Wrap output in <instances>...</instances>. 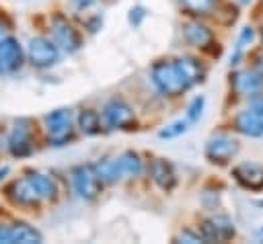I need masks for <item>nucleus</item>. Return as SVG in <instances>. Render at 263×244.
<instances>
[{
    "label": "nucleus",
    "mask_w": 263,
    "mask_h": 244,
    "mask_svg": "<svg viewBox=\"0 0 263 244\" xmlns=\"http://www.w3.org/2000/svg\"><path fill=\"white\" fill-rule=\"evenodd\" d=\"M150 82L166 98L183 96L191 88L175 59H156L150 66Z\"/></svg>",
    "instance_id": "f257e3e1"
},
{
    "label": "nucleus",
    "mask_w": 263,
    "mask_h": 244,
    "mask_svg": "<svg viewBox=\"0 0 263 244\" xmlns=\"http://www.w3.org/2000/svg\"><path fill=\"white\" fill-rule=\"evenodd\" d=\"M41 129L45 133V141L53 148L66 146L74 141L76 135V113L70 107H60L43 115Z\"/></svg>",
    "instance_id": "f03ea898"
},
{
    "label": "nucleus",
    "mask_w": 263,
    "mask_h": 244,
    "mask_svg": "<svg viewBox=\"0 0 263 244\" xmlns=\"http://www.w3.org/2000/svg\"><path fill=\"white\" fill-rule=\"evenodd\" d=\"M35 135L37 127L35 121L29 117H18L10 123V129L6 133V152L12 158H29L35 152Z\"/></svg>",
    "instance_id": "7ed1b4c3"
},
{
    "label": "nucleus",
    "mask_w": 263,
    "mask_h": 244,
    "mask_svg": "<svg viewBox=\"0 0 263 244\" xmlns=\"http://www.w3.org/2000/svg\"><path fill=\"white\" fill-rule=\"evenodd\" d=\"M47 27H49V37L60 45L62 53H76L82 47V35L76 29V25L60 10L51 12L47 18Z\"/></svg>",
    "instance_id": "20e7f679"
},
{
    "label": "nucleus",
    "mask_w": 263,
    "mask_h": 244,
    "mask_svg": "<svg viewBox=\"0 0 263 244\" xmlns=\"http://www.w3.org/2000/svg\"><path fill=\"white\" fill-rule=\"evenodd\" d=\"M27 62L35 68V70H49L60 62L62 49L60 45L47 37V35H35L27 41Z\"/></svg>",
    "instance_id": "39448f33"
},
{
    "label": "nucleus",
    "mask_w": 263,
    "mask_h": 244,
    "mask_svg": "<svg viewBox=\"0 0 263 244\" xmlns=\"http://www.w3.org/2000/svg\"><path fill=\"white\" fill-rule=\"evenodd\" d=\"M101 117H103V123L107 129H113V131H127V129H136V111L134 107L121 98V96H113L109 98L103 109H101Z\"/></svg>",
    "instance_id": "423d86ee"
},
{
    "label": "nucleus",
    "mask_w": 263,
    "mask_h": 244,
    "mask_svg": "<svg viewBox=\"0 0 263 244\" xmlns=\"http://www.w3.org/2000/svg\"><path fill=\"white\" fill-rule=\"evenodd\" d=\"M70 185L78 199L82 201H95L103 191V180L97 174L95 164H76L70 170Z\"/></svg>",
    "instance_id": "0eeeda50"
},
{
    "label": "nucleus",
    "mask_w": 263,
    "mask_h": 244,
    "mask_svg": "<svg viewBox=\"0 0 263 244\" xmlns=\"http://www.w3.org/2000/svg\"><path fill=\"white\" fill-rule=\"evenodd\" d=\"M4 197L14 207H21V209H37V207H41L45 203L27 174H23L18 178H12L6 185L4 187Z\"/></svg>",
    "instance_id": "6e6552de"
},
{
    "label": "nucleus",
    "mask_w": 263,
    "mask_h": 244,
    "mask_svg": "<svg viewBox=\"0 0 263 244\" xmlns=\"http://www.w3.org/2000/svg\"><path fill=\"white\" fill-rule=\"evenodd\" d=\"M27 62V51L23 43L14 37L8 35L0 41V76H12L16 74Z\"/></svg>",
    "instance_id": "1a4fd4ad"
},
{
    "label": "nucleus",
    "mask_w": 263,
    "mask_h": 244,
    "mask_svg": "<svg viewBox=\"0 0 263 244\" xmlns=\"http://www.w3.org/2000/svg\"><path fill=\"white\" fill-rule=\"evenodd\" d=\"M238 150H240V146H238V141H236L232 135H228V133H218V135H212V137L208 139L203 154H205V160H208L210 164L222 166V164H228V162L238 154Z\"/></svg>",
    "instance_id": "9d476101"
},
{
    "label": "nucleus",
    "mask_w": 263,
    "mask_h": 244,
    "mask_svg": "<svg viewBox=\"0 0 263 244\" xmlns=\"http://www.w3.org/2000/svg\"><path fill=\"white\" fill-rule=\"evenodd\" d=\"M230 86L240 98H257L263 90V76L257 70H238L230 76Z\"/></svg>",
    "instance_id": "9b49d317"
},
{
    "label": "nucleus",
    "mask_w": 263,
    "mask_h": 244,
    "mask_svg": "<svg viewBox=\"0 0 263 244\" xmlns=\"http://www.w3.org/2000/svg\"><path fill=\"white\" fill-rule=\"evenodd\" d=\"M25 174L31 178V182L35 185L37 193L41 195V199L45 203H55L62 195V187L55 174L51 172H43V170H25Z\"/></svg>",
    "instance_id": "f8f14e48"
},
{
    "label": "nucleus",
    "mask_w": 263,
    "mask_h": 244,
    "mask_svg": "<svg viewBox=\"0 0 263 244\" xmlns=\"http://www.w3.org/2000/svg\"><path fill=\"white\" fill-rule=\"evenodd\" d=\"M148 176L150 180L164 193H171L177 187V172L175 166L166 158H154L148 166Z\"/></svg>",
    "instance_id": "ddd939ff"
},
{
    "label": "nucleus",
    "mask_w": 263,
    "mask_h": 244,
    "mask_svg": "<svg viewBox=\"0 0 263 244\" xmlns=\"http://www.w3.org/2000/svg\"><path fill=\"white\" fill-rule=\"evenodd\" d=\"M201 236L205 242H220V240H230L236 230L234 223L226 215H212L201 221Z\"/></svg>",
    "instance_id": "4468645a"
},
{
    "label": "nucleus",
    "mask_w": 263,
    "mask_h": 244,
    "mask_svg": "<svg viewBox=\"0 0 263 244\" xmlns=\"http://www.w3.org/2000/svg\"><path fill=\"white\" fill-rule=\"evenodd\" d=\"M232 176L242 189H249V191H255V193L263 191V166L257 164V162L236 164L232 168Z\"/></svg>",
    "instance_id": "2eb2a0df"
},
{
    "label": "nucleus",
    "mask_w": 263,
    "mask_h": 244,
    "mask_svg": "<svg viewBox=\"0 0 263 244\" xmlns=\"http://www.w3.org/2000/svg\"><path fill=\"white\" fill-rule=\"evenodd\" d=\"M181 35H183V39H185L191 47H195V49H208V47L214 43L212 31H210L203 23H199L197 18H191V21L183 23Z\"/></svg>",
    "instance_id": "dca6fc26"
},
{
    "label": "nucleus",
    "mask_w": 263,
    "mask_h": 244,
    "mask_svg": "<svg viewBox=\"0 0 263 244\" xmlns=\"http://www.w3.org/2000/svg\"><path fill=\"white\" fill-rule=\"evenodd\" d=\"M43 242V234L29 221L10 219L8 221V244H39Z\"/></svg>",
    "instance_id": "f3484780"
},
{
    "label": "nucleus",
    "mask_w": 263,
    "mask_h": 244,
    "mask_svg": "<svg viewBox=\"0 0 263 244\" xmlns=\"http://www.w3.org/2000/svg\"><path fill=\"white\" fill-rule=\"evenodd\" d=\"M232 125L238 133H242L247 137H263V115H259L253 109L240 111L232 119Z\"/></svg>",
    "instance_id": "a211bd4d"
},
{
    "label": "nucleus",
    "mask_w": 263,
    "mask_h": 244,
    "mask_svg": "<svg viewBox=\"0 0 263 244\" xmlns=\"http://www.w3.org/2000/svg\"><path fill=\"white\" fill-rule=\"evenodd\" d=\"M76 129L82 135H86V137H95V135L103 133L107 127H105L103 117H101L99 111H95V109H80L76 113Z\"/></svg>",
    "instance_id": "6ab92c4d"
},
{
    "label": "nucleus",
    "mask_w": 263,
    "mask_h": 244,
    "mask_svg": "<svg viewBox=\"0 0 263 244\" xmlns=\"http://www.w3.org/2000/svg\"><path fill=\"white\" fill-rule=\"evenodd\" d=\"M175 62H177L179 70L183 72V76L187 78V82L191 86L201 84L205 80V66L197 57H193V55H179V57H175Z\"/></svg>",
    "instance_id": "aec40b11"
},
{
    "label": "nucleus",
    "mask_w": 263,
    "mask_h": 244,
    "mask_svg": "<svg viewBox=\"0 0 263 244\" xmlns=\"http://www.w3.org/2000/svg\"><path fill=\"white\" fill-rule=\"evenodd\" d=\"M117 158H119V168H121L123 180H136V178H140V174L144 172V160H142V156L138 152L125 150Z\"/></svg>",
    "instance_id": "412c9836"
},
{
    "label": "nucleus",
    "mask_w": 263,
    "mask_h": 244,
    "mask_svg": "<svg viewBox=\"0 0 263 244\" xmlns=\"http://www.w3.org/2000/svg\"><path fill=\"white\" fill-rule=\"evenodd\" d=\"M95 168H97V174L101 176V180L105 185H117V182L123 180L121 168H119V158L117 156L115 158H109V156L101 158L99 162H95Z\"/></svg>",
    "instance_id": "4be33fe9"
},
{
    "label": "nucleus",
    "mask_w": 263,
    "mask_h": 244,
    "mask_svg": "<svg viewBox=\"0 0 263 244\" xmlns=\"http://www.w3.org/2000/svg\"><path fill=\"white\" fill-rule=\"evenodd\" d=\"M216 0H181V6L191 16H208L214 10Z\"/></svg>",
    "instance_id": "5701e85b"
},
{
    "label": "nucleus",
    "mask_w": 263,
    "mask_h": 244,
    "mask_svg": "<svg viewBox=\"0 0 263 244\" xmlns=\"http://www.w3.org/2000/svg\"><path fill=\"white\" fill-rule=\"evenodd\" d=\"M253 39H255V29H253V27H242V31H240V35H238V39H236V49H234V53L230 55V66H236V64L240 62L245 47H247Z\"/></svg>",
    "instance_id": "b1692460"
},
{
    "label": "nucleus",
    "mask_w": 263,
    "mask_h": 244,
    "mask_svg": "<svg viewBox=\"0 0 263 244\" xmlns=\"http://www.w3.org/2000/svg\"><path fill=\"white\" fill-rule=\"evenodd\" d=\"M189 129V121L185 119H179V121H173V123H168L166 127H162L160 131H158V137L160 139H173V137H179V135H183L185 131Z\"/></svg>",
    "instance_id": "393cba45"
},
{
    "label": "nucleus",
    "mask_w": 263,
    "mask_h": 244,
    "mask_svg": "<svg viewBox=\"0 0 263 244\" xmlns=\"http://www.w3.org/2000/svg\"><path fill=\"white\" fill-rule=\"evenodd\" d=\"M203 107H205V98L203 96H195L187 107V121L189 123H197L201 119V115H203Z\"/></svg>",
    "instance_id": "a878e982"
},
{
    "label": "nucleus",
    "mask_w": 263,
    "mask_h": 244,
    "mask_svg": "<svg viewBox=\"0 0 263 244\" xmlns=\"http://www.w3.org/2000/svg\"><path fill=\"white\" fill-rule=\"evenodd\" d=\"M173 240H175V242H191V244H195V242H205L203 236H201V232H193V230H189V228H183Z\"/></svg>",
    "instance_id": "bb28decb"
},
{
    "label": "nucleus",
    "mask_w": 263,
    "mask_h": 244,
    "mask_svg": "<svg viewBox=\"0 0 263 244\" xmlns=\"http://www.w3.org/2000/svg\"><path fill=\"white\" fill-rule=\"evenodd\" d=\"M144 18H146V8H144L142 4H136V6L129 8V12H127V21H129L132 27H140V25L144 23Z\"/></svg>",
    "instance_id": "cd10ccee"
},
{
    "label": "nucleus",
    "mask_w": 263,
    "mask_h": 244,
    "mask_svg": "<svg viewBox=\"0 0 263 244\" xmlns=\"http://www.w3.org/2000/svg\"><path fill=\"white\" fill-rule=\"evenodd\" d=\"M101 27H103V16H101V14H95V16L84 18V29H86L88 33H97Z\"/></svg>",
    "instance_id": "c85d7f7f"
},
{
    "label": "nucleus",
    "mask_w": 263,
    "mask_h": 244,
    "mask_svg": "<svg viewBox=\"0 0 263 244\" xmlns=\"http://www.w3.org/2000/svg\"><path fill=\"white\" fill-rule=\"evenodd\" d=\"M95 2L97 0H72V6H74L76 12H86L88 8L95 6Z\"/></svg>",
    "instance_id": "c756f323"
},
{
    "label": "nucleus",
    "mask_w": 263,
    "mask_h": 244,
    "mask_svg": "<svg viewBox=\"0 0 263 244\" xmlns=\"http://www.w3.org/2000/svg\"><path fill=\"white\" fill-rule=\"evenodd\" d=\"M0 244H8V221H0Z\"/></svg>",
    "instance_id": "7c9ffc66"
},
{
    "label": "nucleus",
    "mask_w": 263,
    "mask_h": 244,
    "mask_svg": "<svg viewBox=\"0 0 263 244\" xmlns=\"http://www.w3.org/2000/svg\"><path fill=\"white\" fill-rule=\"evenodd\" d=\"M251 109H253V111H257L259 115H263V96H257V98H253V103H251Z\"/></svg>",
    "instance_id": "2f4dec72"
},
{
    "label": "nucleus",
    "mask_w": 263,
    "mask_h": 244,
    "mask_svg": "<svg viewBox=\"0 0 263 244\" xmlns=\"http://www.w3.org/2000/svg\"><path fill=\"white\" fill-rule=\"evenodd\" d=\"M8 172H10V166H0V182L8 176Z\"/></svg>",
    "instance_id": "473e14b6"
},
{
    "label": "nucleus",
    "mask_w": 263,
    "mask_h": 244,
    "mask_svg": "<svg viewBox=\"0 0 263 244\" xmlns=\"http://www.w3.org/2000/svg\"><path fill=\"white\" fill-rule=\"evenodd\" d=\"M8 35H10V33H8V29H6V25H4L2 21H0V41H2L4 37H8Z\"/></svg>",
    "instance_id": "72a5a7b5"
},
{
    "label": "nucleus",
    "mask_w": 263,
    "mask_h": 244,
    "mask_svg": "<svg viewBox=\"0 0 263 244\" xmlns=\"http://www.w3.org/2000/svg\"><path fill=\"white\" fill-rule=\"evenodd\" d=\"M257 72L263 76V53H261V55H257Z\"/></svg>",
    "instance_id": "f704fd0d"
},
{
    "label": "nucleus",
    "mask_w": 263,
    "mask_h": 244,
    "mask_svg": "<svg viewBox=\"0 0 263 244\" xmlns=\"http://www.w3.org/2000/svg\"><path fill=\"white\" fill-rule=\"evenodd\" d=\"M261 41H263V33H261Z\"/></svg>",
    "instance_id": "c9c22d12"
},
{
    "label": "nucleus",
    "mask_w": 263,
    "mask_h": 244,
    "mask_svg": "<svg viewBox=\"0 0 263 244\" xmlns=\"http://www.w3.org/2000/svg\"><path fill=\"white\" fill-rule=\"evenodd\" d=\"M261 205H263V203H261Z\"/></svg>",
    "instance_id": "e433bc0d"
}]
</instances>
